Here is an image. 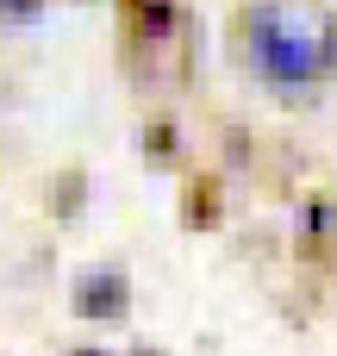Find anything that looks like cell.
I'll return each mask as SVG.
<instances>
[{"label": "cell", "instance_id": "obj_2", "mask_svg": "<svg viewBox=\"0 0 337 356\" xmlns=\"http://www.w3.org/2000/svg\"><path fill=\"white\" fill-rule=\"evenodd\" d=\"M125 307V275L119 269H106V275H81V313H119Z\"/></svg>", "mask_w": 337, "mask_h": 356}, {"label": "cell", "instance_id": "obj_1", "mask_svg": "<svg viewBox=\"0 0 337 356\" xmlns=\"http://www.w3.org/2000/svg\"><path fill=\"white\" fill-rule=\"evenodd\" d=\"M238 38L250 69L269 88H319L337 63V25L313 0H250L238 13Z\"/></svg>", "mask_w": 337, "mask_h": 356}, {"label": "cell", "instance_id": "obj_3", "mask_svg": "<svg viewBox=\"0 0 337 356\" xmlns=\"http://www.w3.org/2000/svg\"><path fill=\"white\" fill-rule=\"evenodd\" d=\"M75 356H106V350H94V344H88V350H75Z\"/></svg>", "mask_w": 337, "mask_h": 356}]
</instances>
